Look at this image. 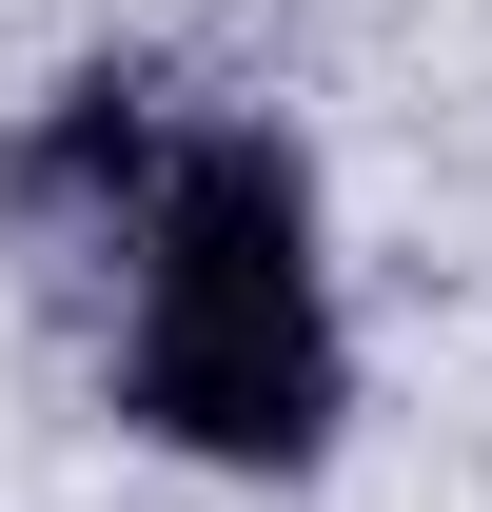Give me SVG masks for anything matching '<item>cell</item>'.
Wrapping results in <instances>:
<instances>
[{
	"label": "cell",
	"mask_w": 492,
	"mask_h": 512,
	"mask_svg": "<svg viewBox=\"0 0 492 512\" xmlns=\"http://www.w3.org/2000/svg\"><path fill=\"white\" fill-rule=\"evenodd\" d=\"M119 414L217 473H296L335 434V296H315V178L296 138H178L138 217Z\"/></svg>",
	"instance_id": "obj_1"
}]
</instances>
